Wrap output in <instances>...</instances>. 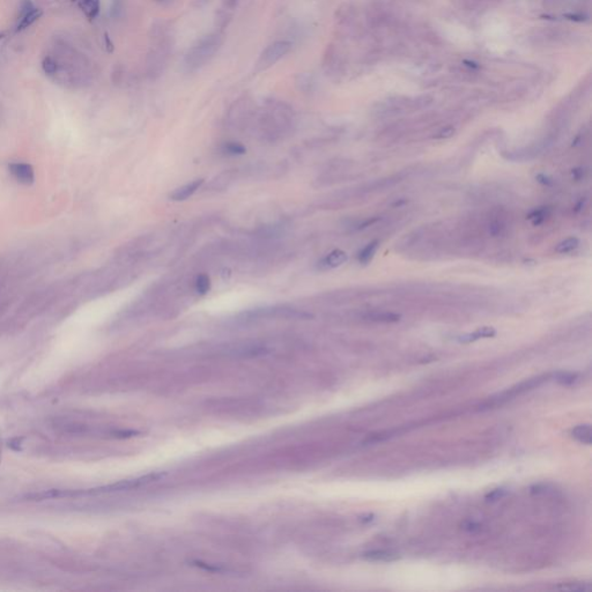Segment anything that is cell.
Instances as JSON below:
<instances>
[{"label":"cell","mask_w":592,"mask_h":592,"mask_svg":"<svg viewBox=\"0 0 592 592\" xmlns=\"http://www.w3.org/2000/svg\"><path fill=\"white\" fill-rule=\"evenodd\" d=\"M378 249V242L377 241H374L368 244L363 248V249L360 251V254L358 256L359 258V262L362 263V264H368L374 257V255L376 254V251Z\"/></svg>","instance_id":"7c38bea8"},{"label":"cell","mask_w":592,"mask_h":592,"mask_svg":"<svg viewBox=\"0 0 592 592\" xmlns=\"http://www.w3.org/2000/svg\"><path fill=\"white\" fill-rule=\"evenodd\" d=\"M41 16H42V11L41 10H31L30 12H28V13L23 16L21 19V21H20L19 26H18V30H22V29H26L28 28L30 24L34 23L35 21H37Z\"/></svg>","instance_id":"5bb4252c"},{"label":"cell","mask_w":592,"mask_h":592,"mask_svg":"<svg viewBox=\"0 0 592 592\" xmlns=\"http://www.w3.org/2000/svg\"><path fill=\"white\" fill-rule=\"evenodd\" d=\"M548 377H549V375H542V376H538V377H533V378L524 380V382L517 384L516 387L509 389L508 391H504L502 393H500V395H498V396L493 397L491 400L487 401L486 406L491 407V406H494V405L502 404V403H504V401L512 399L516 396L521 395V393L528 392L530 390H533L535 388L539 387L540 384L546 382V380L548 379Z\"/></svg>","instance_id":"277c9868"},{"label":"cell","mask_w":592,"mask_h":592,"mask_svg":"<svg viewBox=\"0 0 592 592\" xmlns=\"http://www.w3.org/2000/svg\"><path fill=\"white\" fill-rule=\"evenodd\" d=\"M223 152L228 155H242L246 153V147L238 143H227L223 146Z\"/></svg>","instance_id":"e0dca14e"},{"label":"cell","mask_w":592,"mask_h":592,"mask_svg":"<svg viewBox=\"0 0 592 592\" xmlns=\"http://www.w3.org/2000/svg\"><path fill=\"white\" fill-rule=\"evenodd\" d=\"M571 435L574 438H576L578 442L583 443V444H591L592 440V430L589 425H581L577 426L573 429Z\"/></svg>","instance_id":"ba28073f"},{"label":"cell","mask_w":592,"mask_h":592,"mask_svg":"<svg viewBox=\"0 0 592 592\" xmlns=\"http://www.w3.org/2000/svg\"><path fill=\"white\" fill-rule=\"evenodd\" d=\"M222 35L219 32L204 36L193 45L184 58V67L190 72L197 71L212 59L222 45Z\"/></svg>","instance_id":"7a4b0ae2"},{"label":"cell","mask_w":592,"mask_h":592,"mask_svg":"<svg viewBox=\"0 0 592 592\" xmlns=\"http://www.w3.org/2000/svg\"><path fill=\"white\" fill-rule=\"evenodd\" d=\"M464 529L467 530V531H478L479 525L474 524V523H467V524L464 525Z\"/></svg>","instance_id":"cb8c5ba5"},{"label":"cell","mask_w":592,"mask_h":592,"mask_svg":"<svg viewBox=\"0 0 592 592\" xmlns=\"http://www.w3.org/2000/svg\"><path fill=\"white\" fill-rule=\"evenodd\" d=\"M496 334V331L492 328H482V329H479L475 331L473 333H469V334H465V335H462V337H459V341L462 342H472V341H475L478 340L480 338H491V337H494Z\"/></svg>","instance_id":"30bf717a"},{"label":"cell","mask_w":592,"mask_h":592,"mask_svg":"<svg viewBox=\"0 0 592 592\" xmlns=\"http://www.w3.org/2000/svg\"><path fill=\"white\" fill-rule=\"evenodd\" d=\"M347 259H349V257H347L346 252H343L341 250H334L322 260L321 266L324 268L338 267L340 266V265L345 264L347 262Z\"/></svg>","instance_id":"52a82bcc"},{"label":"cell","mask_w":592,"mask_h":592,"mask_svg":"<svg viewBox=\"0 0 592 592\" xmlns=\"http://www.w3.org/2000/svg\"><path fill=\"white\" fill-rule=\"evenodd\" d=\"M2 37H3V35H0V39H2Z\"/></svg>","instance_id":"d4e9b609"},{"label":"cell","mask_w":592,"mask_h":592,"mask_svg":"<svg viewBox=\"0 0 592 592\" xmlns=\"http://www.w3.org/2000/svg\"><path fill=\"white\" fill-rule=\"evenodd\" d=\"M79 7L88 19L96 18L100 12V0H80Z\"/></svg>","instance_id":"9c48e42d"},{"label":"cell","mask_w":592,"mask_h":592,"mask_svg":"<svg viewBox=\"0 0 592 592\" xmlns=\"http://www.w3.org/2000/svg\"><path fill=\"white\" fill-rule=\"evenodd\" d=\"M556 590H561V591H578V592H583V591H590L591 590V585L586 584V583H569L568 585H562V586H556L555 587Z\"/></svg>","instance_id":"d6986e66"},{"label":"cell","mask_w":592,"mask_h":592,"mask_svg":"<svg viewBox=\"0 0 592 592\" xmlns=\"http://www.w3.org/2000/svg\"><path fill=\"white\" fill-rule=\"evenodd\" d=\"M455 133V129L454 127H445L444 130H442L440 132V135H438V138H450L451 135Z\"/></svg>","instance_id":"44dd1931"},{"label":"cell","mask_w":592,"mask_h":592,"mask_svg":"<svg viewBox=\"0 0 592 592\" xmlns=\"http://www.w3.org/2000/svg\"><path fill=\"white\" fill-rule=\"evenodd\" d=\"M578 244H579L578 238L569 237L565 239V241H562L561 243H559L558 247L555 248V251L558 254H568V252L576 249Z\"/></svg>","instance_id":"9a60e30c"},{"label":"cell","mask_w":592,"mask_h":592,"mask_svg":"<svg viewBox=\"0 0 592 592\" xmlns=\"http://www.w3.org/2000/svg\"><path fill=\"white\" fill-rule=\"evenodd\" d=\"M11 175L13 179L23 185H31L35 182L34 168L29 163L14 162L8 165Z\"/></svg>","instance_id":"5b68a950"},{"label":"cell","mask_w":592,"mask_h":592,"mask_svg":"<svg viewBox=\"0 0 592 592\" xmlns=\"http://www.w3.org/2000/svg\"><path fill=\"white\" fill-rule=\"evenodd\" d=\"M291 49L292 43L287 42V41H279V42L268 45L260 55L257 64H256V69L264 71V69L270 68L271 66L278 63L281 58L287 55Z\"/></svg>","instance_id":"3957f363"},{"label":"cell","mask_w":592,"mask_h":592,"mask_svg":"<svg viewBox=\"0 0 592 592\" xmlns=\"http://www.w3.org/2000/svg\"><path fill=\"white\" fill-rule=\"evenodd\" d=\"M367 318L369 321L379 322V323H395L400 320V316L398 314L393 312H371L368 314Z\"/></svg>","instance_id":"4fadbf2b"},{"label":"cell","mask_w":592,"mask_h":592,"mask_svg":"<svg viewBox=\"0 0 592 592\" xmlns=\"http://www.w3.org/2000/svg\"><path fill=\"white\" fill-rule=\"evenodd\" d=\"M222 4H223V7L226 8V10L231 11L234 10L237 5V0H222Z\"/></svg>","instance_id":"7402d4cb"},{"label":"cell","mask_w":592,"mask_h":592,"mask_svg":"<svg viewBox=\"0 0 592 592\" xmlns=\"http://www.w3.org/2000/svg\"><path fill=\"white\" fill-rule=\"evenodd\" d=\"M194 286H196L197 293L200 294V295H204V294H206L207 292L210 291L211 280L206 274H200V275L197 276L196 284H194Z\"/></svg>","instance_id":"2e32d148"},{"label":"cell","mask_w":592,"mask_h":592,"mask_svg":"<svg viewBox=\"0 0 592 592\" xmlns=\"http://www.w3.org/2000/svg\"><path fill=\"white\" fill-rule=\"evenodd\" d=\"M202 183H204V180H196L191 182V183L181 186V188L175 190V191L170 194V199L175 201H182L188 199L189 197H191L192 194L200 188V185Z\"/></svg>","instance_id":"8992f818"},{"label":"cell","mask_w":592,"mask_h":592,"mask_svg":"<svg viewBox=\"0 0 592 592\" xmlns=\"http://www.w3.org/2000/svg\"><path fill=\"white\" fill-rule=\"evenodd\" d=\"M163 473H150L138 478L121 480V481L109 483V485L106 486L87 488V490H49L40 493H31V494L24 495V499L27 501H36L37 502V501L52 499H80L88 498V496L115 494V493L138 490V488L150 485L152 482L159 481L160 479H163Z\"/></svg>","instance_id":"6da1fadb"},{"label":"cell","mask_w":592,"mask_h":592,"mask_svg":"<svg viewBox=\"0 0 592 592\" xmlns=\"http://www.w3.org/2000/svg\"><path fill=\"white\" fill-rule=\"evenodd\" d=\"M43 68L47 74H55L57 72V63L52 57H47L43 61Z\"/></svg>","instance_id":"ffe728a7"},{"label":"cell","mask_w":592,"mask_h":592,"mask_svg":"<svg viewBox=\"0 0 592 592\" xmlns=\"http://www.w3.org/2000/svg\"><path fill=\"white\" fill-rule=\"evenodd\" d=\"M577 378H578V375L574 374V372H558V374L555 375V379L560 384H564V386H570V384H574L577 380Z\"/></svg>","instance_id":"ac0fdd59"},{"label":"cell","mask_w":592,"mask_h":592,"mask_svg":"<svg viewBox=\"0 0 592 592\" xmlns=\"http://www.w3.org/2000/svg\"><path fill=\"white\" fill-rule=\"evenodd\" d=\"M363 558L370 561H392L398 559V555L395 553L387 552V550H370L363 554Z\"/></svg>","instance_id":"8fae6325"},{"label":"cell","mask_w":592,"mask_h":592,"mask_svg":"<svg viewBox=\"0 0 592 592\" xmlns=\"http://www.w3.org/2000/svg\"><path fill=\"white\" fill-rule=\"evenodd\" d=\"M503 494H504V493H503V491H502V490H496V491H494V492H493V493H491V494H488V495H487V499H491V500H499V499L501 498V496H502Z\"/></svg>","instance_id":"603a6c76"}]
</instances>
